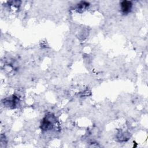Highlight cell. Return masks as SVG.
<instances>
[{"label":"cell","mask_w":148,"mask_h":148,"mask_svg":"<svg viewBox=\"0 0 148 148\" xmlns=\"http://www.w3.org/2000/svg\"><path fill=\"white\" fill-rule=\"evenodd\" d=\"M50 114L48 115L47 117H45L41 124V128L43 130L47 131L50 130L53 128L54 121L53 120H50Z\"/></svg>","instance_id":"1"},{"label":"cell","mask_w":148,"mask_h":148,"mask_svg":"<svg viewBox=\"0 0 148 148\" xmlns=\"http://www.w3.org/2000/svg\"><path fill=\"white\" fill-rule=\"evenodd\" d=\"M132 3L131 1H123L120 3V9L123 14L130 13L132 9Z\"/></svg>","instance_id":"2"}]
</instances>
